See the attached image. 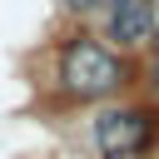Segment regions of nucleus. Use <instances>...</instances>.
I'll use <instances>...</instances> for the list:
<instances>
[{
  "label": "nucleus",
  "instance_id": "f257e3e1",
  "mask_svg": "<svg viewBox=\"0 0 159 159\" xmlns=\"http://www.w3.org/2000/svg\"><path fill=\"white\" fill-rule=\"evenodd\" d=\"M60 84L70 94H80V99H99V94H109V89L124 84V65H119L114 50H104L99 40H84L80 35L60 55Z\"/></svg>",
  "mask_w": 159,
  "mask_h": 159
},
{
  "label": "nucleus",
  "instance_id": "f03ea898",
  "mask_svg": "<svg viewBox=\"0 0 159 159\" xmlns=\"http://www.w3.org/2000/svg\"><path fill=\"white\" fill-rule=\"evenodd\" d=\"M89 134H94V149H99L104 159H129V154H139V149L149 144V134H154V114L139 109V104L99 109V119H94Z\"/></svg>",
  "mask_w": 159,
  "mask_h": 159
},
{
  "label": "nucleus",
  "instance_id": "7ed1b4c3",
  "mask_svg": "<svg viewBox=\"0 0 159 159\" xmlns=\"http://www.w3.org/2000/svg\"><path fill=\"white\" fill-rule=\"evenodd\" d=\"M154 35V0H114L109 5V40L139 45Z\"/></svg>",
  "mask_w": 159,
  "mask_h": 159
},
{
  "label": "nucleus",
  "instance_id": "20e7f679",
  "mask_svg": "<svg viewBox=\"0 0 159 159\" xmlns=\"http://www.w3.org/2000/svg\"><path fill=\"white\" fill-rule=\"evenodd\" d=\"M70 10H99V5H114V0H65Z\"/></svg>",
  "mask_w": 159,
  "mask_h": 159
}]
</instances>
